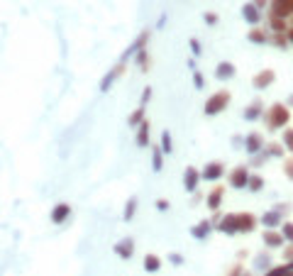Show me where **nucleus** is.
<instances>
[{"instance_id":"f257e3e1","label":"nucleus","mask_w":293,"mask_h":276,"mask_svg":"<svg viewBox=\"0 0 293 276\" xmlns=\"http://www.w3.org/2000/svg\"><path fill=\"white\" fill-rule=\"evenodd\" d=\"M264 120H266L269 130H281V127H286V122L291 120V113H288V108H283L281 103H276V105H271V108L264 113Z\"/></svg>"},{"instance_id":"f03ea898","label":"nucleus","mask_w":293,"mask_h":276,"mask_svg":"<svg viewBox=\"0 0 293 276\" xmlns=\"http://www.w3.org/2000/svg\"><path fill=\"white\" fill-rule=\"evenodd\" d=\"M230 93L227 91H218L210 96V100H205V115H220L227 105H230Z\"/></svg>"},{"instance_id":"7ed1b4c3","label":"nucleus","mask_w":293,"mask_h":276,"mask_svg":"<svg viewBox=\"0 0 293 276\" xmlns=\"http://www.w3.org/2000/svg\"><path fill=\"white\" fill-rule=\"evenodd\" d=\"M125 69H127V59H120V61H117V64H115V66H112V69L103 76V81H100V91H103V93H105V91H110V88L115 86V81L125 74Z\"/></svg>"},{"instance_id":"20e7f679","label":"nucleus","mask_w":293,"mask_h":276,"mask_svg":"<svg viewBox=\"0 0 293 276\" xmlns=\"http://www.w3.org/2000/svg\"><path fill=\"white\" fill-rule=\"evenodd\" d=\"M112 252L120 256V259H132L134 256V239L132 237H122V239H117L115 242V247H112Z\"/></svg>"},{"instance_id":"39448f33","label":"nucleus","mask_w":293,"mask_h":276,"mask_svg":"<svg viewBox=\"0 0 293 276\" xmlns=\"http://www.w3.org/2000/svg\"><path fill=\"white\" fill-rule=\"evenodd\" d=\"M271 15L274 18H293V0H271Z\"/></svg>"},{"instance_id":"423d86ee","label":"nucleus","mask_w":293,"mask_h":276,"mask_svg":"<svg viewBox=\"0 0 293 276\" xmlns=\"http://www.w3.org/2000/svg\"><path fill=\"white\" fill-rule=\"evenodd\" d=\"M201 178H203V176H201V171H198L196 166H186V171H183V188H186L188 193H196Z\"/></svg>"},{"instance_id":"0eeeda50","label":"nucleus","mask_w":293,"mask_h":276,"mask_svg":"<svg viewBox=\"0 0 293 276\" xmlns=\"http://www.w3.org/2000/svg\"><path fill=\"white\" fill-rule=\"evenodd\" d=\"M52 222L54 225H61V222H66L69 217H71V205L66 203V200H61V203H56L54 208H52Z\"/></svg>"},{"instance_id":"6e6552de","label":"nucleus","mask_w":293,"mask_h":276,"mask_svg":"<svg viewBox=\"0 0 293 276\" xmlns=\"http://www.w3.org/2000/svg\"><path fill=\"white\" fill-rule=\"evenodd\" d=\"M222 174H225V166H222L220 161H210V164H205L203 171H201V176H203L205 181H218V178H222Z\"/></svg>"},{"instance_id":"1a4fd4ad","label":"nucleus","mask_w":293,"mask_h":276,"mask_svg":"<svg viewBox=\"0 0 293 276\" xmlns=\"http://www.w3.org/2000/svg\"><path fill=\"white\" fill-rule=\"evenodd\" d=\"M247 183H249V171H247L244 166L232 169V174H230V186H232V188H247Z\"/></svg>"},{"instance_id":"9d476101","label":"nucleus","mask_w":293,"mask_h":276,"mask_svg":"<svg viewBox=\"0 0 293 276\" xmlns=\"http://www.w3.org/2000/svg\"><path fill=\"white\" fill-rule=\"evenodd\" d=\"M218 230H220V232H227V235H237V232H239V227H237V215L230 213V215H225L222 220H218Z\"/></svg>"},{"instance_id":"9b49d317","label":"nucleus","mask_w":293,"mask_h":276,"mask_svg":"<svg viewBox=\"0 0 293 276\" xmlns=\"http://www.w3.org/2000/svg\"><path fill=\"white\" fill-rule=\"evenodd\" d=\"M146 42H149V30H142V32H139V37H137V39H134V44H132V47L125 52V57H122V59H127V57H134L137 52H142V49L146 47Z\"/></svg>"},{"instance_id":"f8f14e48","label":"nucleus","mask_w":293,"mask_h":276,"mask_svg":"<svg viewBox=\"0 0 293 276\" xmlns=\"http://www.w3.org/2000/svg\"><path fill=\"white\" fill-rule=\"evenodd\" d=\"M242 18H244L252 27H256V25L261 22V13H259V8H254L252 3H244V8H242Z\"/></svg>"},{"instance_id":"ddd939ff","label":"nucleus","mask_w":293,"mask_h":276,"mask_svg":"<svg viewBox=\"0 0 293 276\" xmlns=\"http://www.w3.org/2000/svg\"><path fill=\"white\" fill-rule=\"evenodd\" d=\"M244 149H247L249 154H259V152L264 149V139H261V135H256V132L247 135V139H244Z\"/></svg>"},{"instance_id":"4468645a","label":"nucleus","mask_w":293,"mask_h":276,"mask_svg":"<svg viewBox=\"0 0 293 276\" xmlns=\"http://www.w3.org/2000/svg\"><path fill=\"white\" fill-rule=\"evenodd\" d=\"M222 196H225V188H222V186H215V188L205 196V205H208L210 210H218L220 203H222Z\"/></svg>"},{"instance_id":"2eb2a0df","label":"nucleus","mask_w":293,"mask_h":276,"mask_svg":"<svg viewBox=\"0 0 293 276\" xmlns=\"http://www.w3.org/2000/svg\"><path fill=\"white\" fill-rule=\"evenodd\" d=\"M237 227L239 232H252L256 227V217L252 213H237Z\"/></svg>"},{"instance_id":"dca6fc26","label":"nucleus","mask_w":293,"mask_h":276,"mask_svg":"<svg viewBox=\"0 0 293 276\" xmlns=\"http://www.w3.org/2000/svg\"><path fill=\"white\" fill-rule=\"evenodd\" d=\"M149 130H152L149 120H144V122L137 127V137H134V139H137V147H142V149H144L146 144H149Z\"/></svg>"},{"instance_id":"f3484780","label":"nucleus","mask_w":293,"mask_h":276,"mask_svg":"<svg viewBox=\"0 0 293 276\" xmlns=\"http://www.w3.org/2000/svg\"><path fill=\"white\" fill-rule=\"evenodd\" d=\"M274 79H276V74L271 71V69H266V71H261V74H256L254 76V88H266V86H271L274 83Z\"/></svg>"},{"instance_id":"a211bd4d","label":"nucleus","mask_w":293,"mask_h":276,"mask_svg":"<svg viewBox=\"0 0 293 276\" xmlns=\"http://www.w3.org/2000/svg\"><path fill=\"white\" fill-rule=\"evenodd\" d=\"M215 76H218V81H227V79H232V76H235V64H230V61L218 64V66H215Z\"/></svg>"},{"instance_id":"6ab92c4d","label":"nucleus","mask_w":293,"mask_h":276,"mask_svg":"<svg viewBox=\"0 0 293 276\" xmlns=\"http://www.w3.org/2000/svg\"><path fill=\"white\" fill-rule=\"evenodd\" d=\"M210 230H213V222H210V220H201L198 225H193L191 235H193L196 239H205V237L210 235Z\"/></svg>"},{"instance_id":"aec40b11","label":"nucleus","mask_w":293,"mask_h":276,"mask_svg":"<svg viewBox=\"0 0 293 276\" xmlns=\"http://www.w3.org/2000/svg\"><path fill=\"white\" fill-rule=\"evenodd\" d=\"M144 120H146V118H144V105L134 108V110L127 115V125H129V127H134V130H137V127H139Z\"/></svg>"},{"instance_id":"412c9836","label":"nucleus","mask_w":293,"mask_h":276,"mask_svg":"<svg viewBox=\"0 0 293 276\" xmlns=\"http://www.w3.org/2000/svg\"><path fill=\"white\" fill-rule=\"evenodd\" d=\"M134 61H137V66H139V71H149L152 69V59H149V52H146V49H142V52H137L134 54Z\"/></svg>"},{"instance_id":"4be33fe9","label":"nucleus","mask_w":293,"mask_h":276,"mask_svg":"<svg viewBox=\"0 0 293 276\" xmlns=\"http://www.w3.org/2000/svg\"><path fill=\"white\" fill-rule=\"evenodd\" d=\"M264 244H266V247H271V249L283 247V235H278V232L269 230V232H264Z\"/></svg>"},{"instance_id":"5701e85b","label":"nucleus","mask_w":293,"mask_h":276,"mask_svg":"<svg viewBox=\"0 0 293 276\" xmlns=\"http://www.w3.org/2000/svg\"><path fill=\"white\" fill-rule=\"evenodd\" d=\"M162 269V259L157 254H146L144 256V271H149V274H157Z\"/></svg>"},{"instance_id":"b1692460","label":"nucleus","mask_w":293,"mask_h":276,"mask_svg":"<svg viewBox=\"0 0 293 276\" xmlns=\"http://www.w3.org/2000/svg\"><path fill=\"white\" fill-rule=\"evenodd\" d=\"M259 115H264V105L259 100H254L249 108H244V120H256Z\"/></svg>"},{"instance_id":"393cba45","label":"nucleus","mask_w":293,"mask_h":276,"mask_svg":"<svg viewBox=\"0 0 293 276\" xmlns=\"http://www.w3.org/2000/svg\"><path fill=\"white\" fill-rule=\"evenodd\" d=\"M137 205H139V200H137V198L132 196V198H129V200L125 203V210H122V220H127V222H129V220H134Z\"/></svg>"},{"instance_id":"a878e982","label":"nucleus","mask_w":293,"mask_h":276,"mask_svg":"<svg viewBox=\"0 0 293 276\" xmlns=\"http://www.w3.org/2000/svg\"><path fill=\"white\" fill-rule=\"evenodd\" d=\"M152 169H154V171H162V169H164V152H162V147H154V149H152Z\"/></svg>"},{"instance_id":"bb28decb","label":"nucleus","mask_w":293,"mask_h":276,"mask_svg":"<svg viewBox=\"0 0 293 276\" xmlns=\"http://www.w3.org/2000/svg\"><path fill=\"white\" fill-rule=\"evenodd\" d=\"M252 44H264L266 42V32L264 30H259V27H254L252 32H249V37H247Z\"/></svg>"},{"instance_id":"cd10ccee","label":"nucleus","mask_w":293,"mask_h":276,"mask_svg":"<svg viewBox=\"0 0 293 276\" xmlns=\"http://www.w3.org/2000/svg\"><path fill=\"white\" fill-rule=\"evenodd\" d=\"M159 147H162V152H164V154H171V152H174V144H171V132H169V130H164V132H162V144H159Z\"/></svg>"},{"instance_id":"c85d7f7f","label":"nucleus","mask_w":293,"mask_h":276,"mask_svg":"<svg viewBox=\"0 0 293 276\" xmlns=\"http://www.w3.org/2000/svg\"><path fill=\"white\" fill-rule=\"evenodd\" d=\"M261 220H264V225H266V227H278V225H281V215H278L276 210L266 213V215H264Z\"/></svg>"},{"instance_id":"c756f323","label":"nucleus","mask_w":293,"mask_h":276,"mask_svg":"<svg viewBox=\"0 0 293 276\" xmlns=\"http://www.w3.org/2000/svg\"><path fill=\"white\" fill-rule=\"evenodd\" d=\"M271 27H274V32H283V35H288V25H286L283 18H274V15H271Z\"/></svg>"},{"instance_id":"7c9ffc66","label":"nucleus","mask_w":293,"mask_h":276,"mask_svg":"<svg viewBox=\"0 0 293 276\" xmlns=\"http://www.w3.org/2000/svg\"><path fill=\"white\" fill-rule=\"evenodd\" d=\"M261 186H264V178H261V176H249V183H247L249 191H261Z\"/></svg>"},{"instance_id":"2f4dec72","label":"nucleus","mask_w":293,"mask_h":276,"mask_svg":"<svg viewBox=\"0 0 293 276\" xmlns=\"http://www.w3.org/2000/svg\"><path fill=\"white\" fill-rule=\"evenodd\" d=\"M281 235H283V239H288V242H293V222H283L281 225Z\"/></svg>"},{"instance_id":"473e14b6","label":"nucleus","mask_w":293,"mask_h":276,"mask_svg":"<svg viewBox=\"0 0 293 276\" xmlns=\"http://www.w3.org/2000/svg\"><path fill=\"white\" fill-rule=\"evenodd\" d=\"M274 44H276V47H286V44H288V35L276 32V35H274Z\"/></svg>"},{"instance_id":"72a5a7b5","label":"nucleus","mask_w":293,"mask_h":276,"mask_svg":"<svg viewBox=\"0 0 293 276\" xmlns=\"http://www.w3.org/2000/svg\"><path fill=\"white\" fill-rule=\"evenodd\" d=\"M149 98H152V86H146V88L142 91V98H139V105H146V103H149Z\"/></svg>"},{"instance_id":"f704fd0d","label":"nucleus","mask_w":293,"mask_h":276,"mask_svg":"<svg viewBox=\"0 0 293 276\" xmlns=\"http://www.w3.org/2000/svg\"><path fill=\"white\" fill-rule=\"evenodd\" d=\"M283 144L293 152V130H286V132H283Z\"/></svg>"},{"instance_id":"c9c22d12","label":"nucleus","mask_w":293,"mask_h":276,"mask_svg":"<svg viewBox=\"0 0 293 276\" xmlns=\"http://www.w3.org/2000/svg\"><path fill=\"white\" fill-rule=\"evenodd\" d=\"M264 154H271V157H281V154H283V152H281V147H276V144H269V147H266V152H264Z\"/></svg>"},{"instance_id":"e433bc0d","label":"nucleus","mask_w":293,"mask_h":276,"mask_svg":"<svg viewBox=\"0 0 293 276\" xmlns=\"http://www.w3.org/2000/svg\"><path fill=\"white\" fill-rule=\"evenodd\" d=\"M283 171L293 178V159H286V161H283Z\"/></svg>"},{"instance_id":"4c0bfd02","label":"nucleus","mask_w":293,"mask_h":276,"mask_svg":"<svg viewBox=\"0 0 293 276\" xmlns=\"http://www.w3.org/2000/svg\"><path fill=\"white\" fill-rule=\"evenodd\" d=\"M191 52H193L196 57H198V54L203 52V49H201V42H198V39H191Z\"/></svg>"},{"instance_id":"58836bf2","label":"nucleus","mask_w":293,"mask_h":276,"mask_svg":"<svg viewBox=\"0 0 293 276\" xmlns=\"http://www.w3.org/2000/svg\"><path fill=\"white\" fill-rule=\"evenodd\" d=\"M205 22L208 25H218V15L215 13H205Z\"/></svg>"},{"instance_id":"ea45409f","label":"nucleus","mask_w":293,"mask_h":276,"mask_svg":"<svg viewBox=\"0 0 293 276\" xmlns=\"http://www.w3.org/2000/svg\"><path fill=\"white\" fill-rule=\"evenodd\" d=\"M157 210H162V213H164V210H169V200L159 198V200H157Z\"/></svg>"},{"instance_id":"a19ab883","label":"nucleus","mask_w":293,"mask_h":276,"mask_svg":"<svg viewBox=\"0 0 293 276\" xmlns=\"http://www.w3.org/2000/svg\"><path fill=\"white\" fill-rule=\"evenodd\" d=\"M193 81H196V88H203V76L198 71H193Z\"/></svg>"},{"instance_id":"79ce46f5","label":"nucleus","mask_w":293,"mask_h":276,"mask_svg":"<svg viewBox=\"0 0 293 276\" xmlns=\"http://www.w3.org/2000/svg\"><path fill=\"white\" fill-rule=\"evenodd\" d=\"M169 261H171V264H176V266H179V264H183L181 254H169Z\"/></svg>"},{"instance_id":"37998d69","label":"nucleus","mask_w":293,"mask_h":276,"mask_svg":"<svg viewBox=\"0 0 293 276\" xmlns=\"http://www.w3.org/2000/svg\"><path fill=\"white\" fill-rule=\"evenodd\" d=\"M266 3H269V0H252V5H254V8H259V10H261Z\"/></svg>"},{"instance_id":"c03bdc74","label":"nucleus","mask_w":293,"mask_h":276,"mask_svg":"<svg viewBox=\"0 0 293 276\" xmlns=\"http://www.w3.org/2000/svg\"><path fill=\"white\" fill-rule=\"evenodd\" d=\"M227 276H242V269H239V266H235V269H232Z\"/></svg>"},{"instance_id":"a18cd8bd","label":"nucleus","mask_w":293,"mask_h":276,"mask_svg":"<svg viewBox=\"0 0 293 276\" xmlns=\"http://www.w3.org/2000/svg\"><path fill=\"white\" fill-rule=\"evenodd\" d=\"M286 256H288V259L293 261V247H288V249H286Z\"/></svg>"},{"instance_id":"49530a36","label":"nucleus","mask_w":293,"mask_h":276,"mask_svg":"<svg viewBox=\"0 0 293 276\" xmlns=\"http://www.w3.org/2000/svg\"><path fill=\"white\" fill-rule=\"evenodd\" d=\"M288 42H291V44H293V27H291V30H288Z\"/></svg>"},{"instance_id":"de8ad7c7","label":"nucleus","mask_w":293,"mask_h":276,"mask_svg":"<svg viewBox=\"0 0 293 276\" xmlns=\"http://www.w3.org/2000/svg\"><path fill=\"white\" fill-rule=\"evenodd\" d=\"M288 103H291V105H293V96H291V100H288Z\"/></svg>"}]
</instances>
